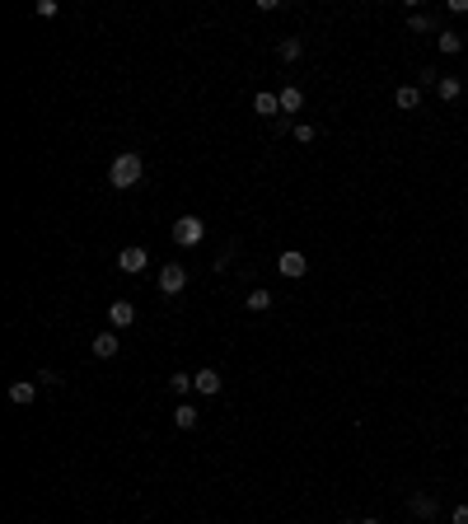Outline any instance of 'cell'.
<instances>
[{
    "mask_svg": "<svg viewBox=\"0 0 468 524\" xmlns=\"http://www.w3.org/2000/svg\"><path fill=\"white\" fill-rule=\"evenodd\" d=\"M337 524H356V520H337Z\"/></svg>",
    "mask_w": 468,
    "mask_h": 524,
    "instance_id": "484cf974",
    "label": "cell"
},
{
    "mask_svg": "<svg viewBox=\"0 0 468 524\" xmlns=\"http://www.w3.org/2000/svg\"><path fill=\"white\" fill-rule=\"evenodd\" d=\"M108 324L112 328H132L136 324V304L132 300H112L108 304Z\"/></svg>",
    "mask_w": 468,
    "mask_h": 524,
    "instance_id": "ba28073f",
    "label": "cell"
},
{
    "mask_svg": "<svg viewBox=\"0 0 468 524\" xmlns=\"http://www.w3.org/2000/svg\"><path fill=\"white\" fill-rule=\"evenodd\" d=\"M201 239H206V220L201 215H179L174 220V244L179 248H197Z\"/></svg>",
    "mask_w": 468,
    "mask_h": 524,
    "instance_id": "7a4b0ae2",
    "label": "cell"
},
{
    "mask_svg": "<svg viewBox=\"0 0 468 524\" xmlns=\"http://www.w3.org/2000/svg\"><path fill=\"white\" fill-rule=\"evenodd\" d=\"M145 178V164H141V155H136V150H122V155L112 159L108 164V188H136V183Z\"/></svg>",
    "mask_w": 468,
    "mask_h": 524,
    "instance_id": "6da1fadb",
    "label": "cell"
},
{
    "mask_svg": "<svg viewBox=\"0 0 468 524\" xmlns=\"http://www.w3.org/2000/svg\"><path fill=\"white\" fill-rule=\"evenodd\" d=\"M117 346H122V342H117V333H99V337L90 342V351H94L99 360H112V356H117Z\"/></svg>",
    "mask_w": 468,
    "mask_h": 524,
    "instance_id": "8fae6325",
    "label": "cell"
},
{
    "mask_svg": "<svg viewBox=\"0 0 468 524\" xmlns=\"http://www.w3.org/2000/svg\"><path fill=\"white\" fill-rule=\"evenodd\" d=\"M38 389H43L38 380H14L10 384V402H14V407H28V402L38 398Z\"/></svg>",
    "mask_w": 468,
    "mask_h": 524,
    "instance_id": "9c48e42d",
    "label": "cell"
},
{
    "mask_svg": "<svg viewBox=\"0 0 468 524\" xmlns=\"http://www.w3.org/2000/svg\"><path fill=\"white\" fill-rule=\"evenodd\" d=\"M248 314H267L272 309V290H248Z\"/></svg>",
    "mask_w": 468,
    "mask_h": 524,
    "instance_id": "d6986e66",
    "label": "cell"
},
{
    "mask_svg": "<svg viewBox=\"0 0 468 524\" xmlns=\"http://www.w3.org/2000/svg\"><path fill=\"white\" fill-rule=\"evenodd\" d=\"M277 272H281V277H286V281H300L304 272H309V257H304L300 248H286V253L277 257Z\"/></svg>",
    "mask_w": 468,
    "mask_h": 524,
    "instance_id": "277c9868",
    "label": "cell"
},
{
    "mask_svg": "<svg viewBox=\"0 0 468 524\" xmlns=\"http://www.w3.org/2000/svg\"><path fill=\"white\" fill-rule=\"evenodd\" d=\"M277 56H281V61H300V56H304V43H300V38H281V43H277Z\"/></svg>",
    "mask_w": 468,
    "mask_h": 524,
    "instance_id": "9a60e30c",
    "label": "cell"
},
{
    "mask_svg": "<svg viewBox=\"0 0 468 524\" xmlns=\"http://www.w3.org/2000/svg\"><path fill=\"white\" fill-rule=\"evenodd\" d=\"M450 524H468V506H454V510H450Z\"/></svg>",
    "mask_w": 468,
    "mask_h": 524,
    "instance_id": "cb8c5ba5",
    "label": "cell"
},
{
    "mask_svg": "<svg viewBox=\"0 0 468 524\" xmlns=\"http://www.w3.org/2000/svg\"><path fill=\"white\" fill-rule=\"evenodd\" d=\"M300 108H304V90L286 85V90H281V112H300Z\"/></svg>",
    "mask_w": 468,
    "mask_h": 524,
    "instance_id": "e0dca14e",
    "label": "cell"
},
{
    "mask_svg": "<svg viewBox=\"0 0 468 524\" xmlns=\"http://www.w3.org/2000/svg\"><path fill=\"white\" fill-rule=\"evenodd\" d=\"M197 422H201V407H192V402H179V412H174V426H179V431H192Z\"/></svg>",
    "mask_w": 468,
    "mask_h": 524,
    "instance_id": "5bb4252c",
    "label": "cell"
},
{
    "mask_svg": "<svg viewBox=\"0 0 468 524\" xmlns=\"http://www.w3.org/2000/svg\"><path fill=\"white\" fill-rule=\"evenodd\" d=\"M440 52H445V56H459V52H464V33H454V28H440Z\"/></svg>",
    "mask_w": 468,
    "mask_h": 524,
    "instance_id": "2e32d148",
    "label": "cell"
},
{
    "mask_svg": "<svg viewBox=\"0 0 468 524\" xmlns=\"http://www.w3.org/2000/svg\"><path fill=\"white\" fill-rule=\"evenodd\" d=\"M356 524H379V520H375V515H366V520H356Z\"/></svg>",
    "mask_w": 468,
    "mask_h": 524,
    "instance_id": "d4e9b609",
    "label": "cell"
},
{
    "mask_svg": "<svg viewBox=\"0 0 468 524\" xmlns=\"http://www.w3.org/2000/svg\"><path fill=\"white\" fill-rule=\"evenodd\" d=\"M117 267H122V272H127V277H141V272H145V267H150V253H145V248H141V244H127V248H122V253H117Z\"/></svg>",
    "mask_w": 468,
    "mask_h": 524,
    "instance_id": "5b68a950",
    "label": "cell"
},
{
    "mask_svg": "<svg viewBox=\"0 0 468 524\" xmlns=\"http://www.w3.org/2000/svg\"><path fill=\"white\" fill-rule=\"evenodd\" d=\"M408 28H413V33H435V28H440V23L431 19V14H422V10H413L408 14Z\"/></svg>",
    "mask_w": 468,
    "mask_h": 524,
    "instance_id": "ac0fdd59",
    "label": "cell"
},
{
    "mask_svg": "<svg viewBox=\"0 0 468 524\" xmlns=\"http://www.w3.org/2000/svg\"><path fill=\"white\" fill-rule=\"evenodd\" d=\"M159 290H164V295H183V290H188V267H183V262H164V267H159Z\"/></svg>",
    "mask_w": 468,
    "mask_h": 524,
    "instance_id": "3957f363",
    "label": "cell"
},
{
    "mask_svg": "<svg viewBox=\"0 0 468 524\" xmlns=\"http://www.w3.org/2000/svg\"><path fill=\"white\" fill-rule=\"evenodd\" d=\"M435 94H440L445 103H459V99H464V80H459V75H440V80H435Z\"/></svg>",
    "mask_w": 468,
    "mask_h": 524,
    "instance_id": "30bf717a",
    "label": "cell"
},
{
    "mask_svg": "<svg viewBox=\"0 0 468 524\" xmlns=\"http://www.w3.org/2000/svg\"><path fill=\"white\" fill-rule=\"evenodd\" d=\"M220 375H216V370L211 365H206V370H197V375H192V389H197L201 393V398H216V393H220Z\"/></svg>",
    "mask_w": 468,
    "mask_h": 524,
    "instance_id": "52a82bcc",
    "label": "cell"
},
{
    "mask_svg": "<svg viewBox=\"0 0 468 524\" xmlns=\"http://www.w3.org/2000/svg\"><path fill=\"white\" fill-rule=\"evenodd\" d=\"M408 510H413L417 520H435V496L431 491H417L413 501H408Z\"/></svg>",
    "mask_w": 468,
    "mask_h": 524,
    "instance_id": "4fadbf2b",
    "label": "cell"
},
{
    "mask_svg": "<svg viewBox=\"0 0 468 524\" xmlns=\"http://www.w3.org/2000/svg\"><path fill=\"white\" fill-rule=\"evenodd\" d=\"M253 112H257V117H267V122H277V112H281V94L257 90V94H253Z\"/></svg>",
    "mask_w": 468,
    "mask_h": 524,
    "instance_id": "8992f818",
    "label": "cell"
},
{
    "mask_svg": "<svg viewBox=\"0 0 468 524\" xmlns=\"http://www.w3.org/2000/svg\"><path fill=\"white\" fill-rule=\"evenodd\" d=\"M290 136H295V141H300V145H309V141H314V136H319V132H314L309 122H295V127H290Z\"/></svg>",
    "mask_w": 468,
    "mask_h": 524,
    "instance_id": "44dd1931",
    "label": "cell"
},
{
    "mask_svg": "<svg viewBox=\"0 0 468 524\" xmlns=\"http://www.w3.org/2000/svg\"><path fill=\"white\" fill-rule=\"evenodd\" d=\"M38 384H43V389H56V384H61V375H56V370H38Z\"/></svg>",
    "mask_w": 468,
    "mask_h": 524,
    "instance_id": "7402d4cb",
    "label": "cell"
},
{
    "mask_svg": "<svg viewBox=\"0 0 468 524\" xmlns=\"http://www.w3.org/2000/svg\"><path fill=\"white\" fill-rule=\"evenodd\" d=\"M393 103H398L403 112H413L417 103H422V85H398V90H393Z\"/></svg>",
    "mask_w": 468,
    "mask_h": 524,
    "instance_id": "7c38bea8",
    "label": "cell"
},
{
    "mask_svg": "<svg viewBox=\"0 0 468 524\" xmlns=\"http://www.w3.org/2000/svg\"><path fill=\"white\" fill-rule=\"evenodd\" d=\"M169 389L179 393V398H183V393H192V375H169Z\"/></svg>",
    "mask_w": 468,
    "mask_h": 524,
    "instance_id": "ffe728a7",
    "label": "cell"
},
{
    "mask_svg": "<svg viewBox=\"0 0 468 524\" xmlns=\"http://www.w3.org/2000/svg\"><path fill=\"white\" fill-rule=\"evenodd\" d=\"M56 10H61V5H56V0H38V14H43V19H52Z\"/></svg>",
    "mask_w": 468,
    "mask_h": 524,
    "instance_id": "603a6c76",
    "label": "cell"
}]
</instances>
